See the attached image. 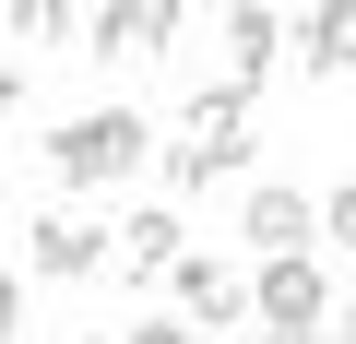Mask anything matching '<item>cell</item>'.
<instances>
[{
	"instance_id": "cell-12",
	"label": "cell",
	"mask_w": 356,
	"mask_h": 344,
	"mask_svg": "<svg viewBox=\"0 0 356 344\" xmlns=\"http://www.w3.org/2000/svg\"><path fill=\"white\" fill-rule=\"evenodd\" d=\"M0 36H83V13H60V0H13Z\"/></svg>"
},
{
	"instance_id": "cell-7",
	"label": "cell",
	"mask_w": 356,
	"mask_h": 344,
	"mask_svg": "<svg viewBox=\"0 0 356 344\" xmlns=\"http://www.w3.org/2000/svg\"><path fill=\"white\" fill-rule=\"evenodd\" d=\"M178 320H191V332H238V320H250V285H238L214 249H191V261H178Z\"/></svg>"
},
{
	"instance_id": "cell-1",
	"label": "cell",
	"mask_w": 356,
	"mask_h": 344,
	"mask_svg": "<svg viewBox=\"0 0 356 344\" xmlns=\"http://www.w3.org/2000/svg\"><path fill=\"white\" fill-rule=\"evenodd\" d=\"M143 154H154V131H143L131 107H83V119L48 131V179H60V190H119Z\"/></svg>"
},
{
	"instance_id": "cell-13",
	"label": "cell",
	"mask_w": 356,
	"mask_h": 344,
	"mask_svg": "<svg viewBox=\"0 0 356 344\" xmlns=\"http://www.w3.org/2000/svg\"><path fill=\"white\" fill-rule=\"evenodd\" d=\"M321 238H332V249H356V166L321 190Z\"/></svg>"
},
{
	"instance_id": "cell-8",
	"label": "cell",
	"mask_w": 356,
	"mask_h": 344,
	"mask_svg": "<svg viewBox=\"0 0 356 344\" xmlns=\"http://www.w3.org/2000/svg\"><path fill=\"white\" fill-rule=\"evenodd\" d=\"M178 261H191L178 202H154V214H131V226H119V273H131V285H178Z\"/></svg>"
},
{
	"instance_id": "cell-10",
	"label": "cell",
	"mask_w": 356,
	"mask_h": 344,
	"mask_svg": "<svg viewBox=\"0 0 356 344\" xmlns=\"http://www.w3.org/2000/svg\"><path fill=\"white\" fill-rule=\"evenodd\" d=\"M238 131H250V95L238 83H202L191 95V142H238Z\"/></svg>"
},
{
	"instance_id": "cell-9",
	"label": "cell",
	"mask_w": 356,
	"mask_h": 344,
	"mask_svg": "<svg viewBox=\"0 0 356 344\" xmlns=\"http://www.w3.org/2000/svg\"><path fill=\"white\" fill-rule=\"evenodd\" d=\"M285 60L297 72H356V0H321V13H297V36H285Z\"/></svg>"
},
{
	"instance_id": "cell-14",
	"label": "cell",
	"mask_w": 356,
	"mask_h": 344,
	"mask_svg": "<svg viewBox=\"0 0 356 344\" xmlns=\"http://www.w3.org/2000/svg\"><path fill=\"white\" fill-rule=\"evenodd\" d=\"M0 344H24V273H0Z\"/></svg>"
},
{
	"instance_id": "cell-18",
	"label": "cell",
	"mask_w": 356,
	"mask_h": 344,
	"mask_svg": "<svg viewBox=\"0 0 356 344\" xmlns=\"http://www.w3.org/2000/svg\"><path fill=\"white\" fill-rule=\"evenodd\" d=\"M344 119H356V72H344Z\"/></svg>"
},
{
	"instance_id": "cell-4",
	"label": "cell",
	"mask_w": 356,
	"mask_h": 344,
	"mask_svg": "<svg viewBox=\"0 0 356 344\" xmlns=\"http://www.w3.org/2000/svg\"><path fill=\"white\" fill-rule=\"evenodd\" d=\"M178 0H107V13H83V60H166L178 48Z\"/></svg>"
},
{
	"instance_id": "cell-17",
	"label": "cell",
	"mask_w": 356,
	"mask_h": 344,
	"mask_svg": "<svg viewBox=\"0 0 356 344\" xmlns=\"http://www.w3.org/2000/svg\"><path fill=\"white\" fill-rule=\"evenodd\" d=\"M332 344H356V309H344V320H332Z\"/></svg>"
},
{
	"instance_id": "cell-16",
	"label": "cell",
	"mask_w": 356,
	"mask_h": 344,
	"mask_svg": "<svg viewBox=\"0 0 356 344\" xmlns=\"http://www.w3.org/2000/svg\"><path fill=\"white\" fill-rule=\"evenodd\" d=\"M13 95H24V72H13V60H0V107H13Z\"/></svg>"
},
{
	"instance_id": "cell-20",
	"label": "cell",
	"mask_w": 356,
	"mask_h": 344,
	"mask_svg": "<svg viewBox=\"0 0 356 344\" xmlns=\"http://www.w3.org/2000/svg\"><path fill=\"white\" fill-rule=\"evenodd\" d=\"M83 344H119V332H83Z\"/></svg>"
},
{
	"instance_id": "cell-3",
	"label": "cell",
	"mask_w": 356,
	"mask_h": 344,
	"mask_svg": "<svg viewBox=\"0 0 356 344\" xmlns=\"http://www.w3.org/2000/svg\"><path fill=\"white\" fill-rule=\"evenodd\" d=\"M119 261V226H95V214H36L24 226V273H48V285H95Z\"/></svg>"
},
{
	"instance_id": "cell-2",
	"label": "cell",
	"mask_w": 356,
	"mask_h": 344,
	"mask_svg": "<svg viewBox=\"0 0 356 344\" xmlns=\"http://www.w3.org/2000/svg\"><path fill=\"white\" fill-rule=\"evenodd\" d=\"M250 320H261L273 344H309V332H332L344 309H332L321 261H261V273H250Z\"/></svg>"
},
{
	"instance_id": "cell-11",
	"label": "cell",
	"mask_w": 356,
	"mask_h": 344,
	"mask_svg": "<svg viewBox=\"0 0 356 344\" xmlns=\"http://www.w3.org/2000/svg\"><path fill=\"white\" fill-rule=\"evenodd\" d=\"M238 166H250V142H178L166 179H178V190H214V179H238Z\"/></svg>"
},
{
	"instance_id": "cell-5",
	"label": "cell",
	"mask_w": 356,
	"mask_h": 344,
	"mask_svg": "<svg viewBox=\"0 0 356 344\" xmlns=\"http://www.w3.org/2000/svg\"><path fill=\"white\" fill-rule=\"evenodd\" d=\"M214 36H226V83H238V95H261V83H273V60H285V36H297V13L226 0V13H214Z\"/></svg>"
},
{
	"instance_id": "cell-19",
	"label": "cell",
	"mask_w": 356,
	"mask_h": 344,
	"mask_svg": "<svg viewBox=\"0 0 356 344\" xmlns=\"http://www.w3.org/2000/svg\"><path fill=\"white\" fill-rule=\"evenodd\" d=\"M0 238H13V202H0Z\"/></svg>"
},
{
	"instance_id": "cell-15",
	"label": "cell",
	"mask_w": 356,
	"mask_h": 344,
	"mask_svg": "<svg viewBox=\"0 0 356 344\" xmlns=\"http://www.w3.org/2000/svg\"><path fill=\"white\" fill-rule=\"evenodd\" d=\"M119 344H202V332H191V320H131Z\"/></svg>"
},
{
	"instance_id": "cell-6",
	"label": "cell",
	"mask_w": 356,
	"mask_h": 344,
	"mask_svg": "<svg viewBox=\"0 0 356 344\" xmlns=\"http://www.w3.org/2000/svg\"><path fill=\"white\" fill-rule=\"evenodd\" d=\"M238 238H250L261 261H309V238H321V214H309V190H285V179H261V190L238 202Z\"/></svg>"
}]
</instances>
